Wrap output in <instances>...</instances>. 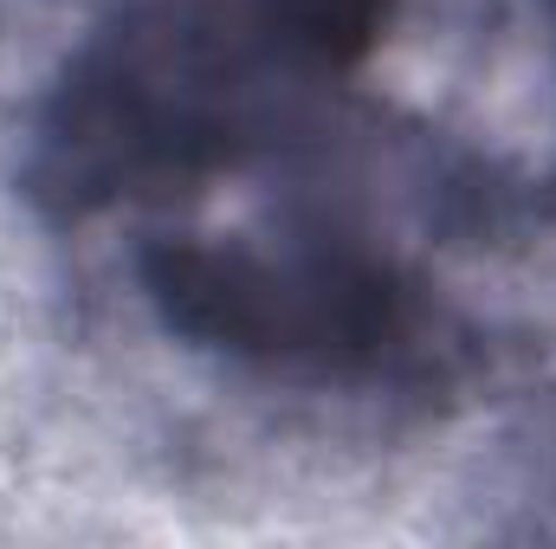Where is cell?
<instances>
[{
    "mask_svg": "<svg viewBox=\"0 0 556 549\" xmlns=\"http://www.w3.org/2000/svg\"><path fill=\"white\" fill-rule=\"evenodd\" d=\"M162 310L233 349H369L395 330V291L350 266H260L240 253H162L149 259Z\"/></svg>",
    "mask_w": 556,
    "mask_h": 549,
    "instance_id": "6da1fadb",
    "label": "cell"
},
{
    "mask_svg": "<svg viewBox=\"0 0 556 549\" xmlns=\"http://www.w3.org/2000/svg\"><path fill=\"white\" fill-rule=\"evenodd\" d=\"M382 7L389 0H266V13H273V26L285 33V46L304 52V59H317V65L356 59L376 39Z\"/></svg>",
    "mask_w": 556,
    "mask_h": 549,
    "instance_id": "7a4b0ae2",
    "label": "cell"
}]
</instances>
